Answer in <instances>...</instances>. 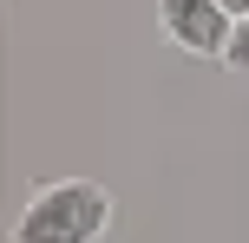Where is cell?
I'll return each instance as SVG.
<instances>
[{
	"instance_id": "cell-1",
	"label": "cell",
	"mask_w": 249,
	"mask_h": 243,
	"mask_svg": "<svg viewBox=\"0 0 249 243\" xmlns=\"http://www.w3.org/2000/svg\"><path fill=\"white\" fill-rule=\"evenodd\" d=\"M105 230H112V197L92 178L39 184L13 217V243H99Z\"/></svg>"
},
{
	"instance_id": "cell-2",
	"label": "cell",
	"mask_w": 249,
	"mask_h": 243,
	"mask_svg": "<svg viewBox=\"0 0 249 243\" xmlns=\"http://www.w3.org/2000/svg\"><path fill=\"white\" fill-rule=\"evenodd\" d=\"M158 26L171 46L197 53V59H223L230 33H236V13L223 0H158Z\"/></svg>"
},
{
	"instance_id": "cell-3",
	"label": "cell",
	"mask_w": 249,
	"mask_h": 243,
	"mask_svg": "<svg viewBox=\"0 0 249 243\" xmlns=\"http://www.w3.org/2000/svg\"><path fill=\"white\" fill-rule=\"evenodd\" d=\"M223 66H230V73H249V13L236 20V33H230V53H223Z\"/></svg>"
},
{
	"instance_id": "cell-4",
	"label": "cell",
	"mask_w": 249,
	"mask_h": 243,
	"mask_svg": "<svg viewBox=\"0 0 249 243\" xmlns=\"http://www.w3.org/2000/svg\"><path fill=\"white\" fill-rule=\"evenodd\" d=\"M223 7H230V13H236V20H243V13H249V0H223Z\"/></svg>"
}]
</instances>
